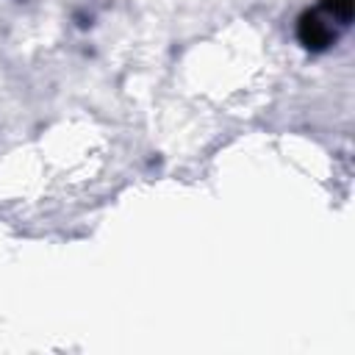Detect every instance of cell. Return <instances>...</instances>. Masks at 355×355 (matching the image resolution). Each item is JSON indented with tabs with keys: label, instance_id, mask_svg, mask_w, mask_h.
Returning <instances> with one entry per match:
<instances>
[{
	"label": "cell",
	"instance_id": "obj_1",
	"mask_svg": "<svg viewBox=\"0 0 355 355\" xmlns=\"http://www.w3.org/2000/svg\"><path fill=\"white\" fill-rule=\"evenodd\" d=\"M355 0H322L319 8L305 11L297 25V36L311 50L330 47L352 19Z\"/></svg>",
	"mask_w": 355,
	"mask_h": 355
}]
</instances>
